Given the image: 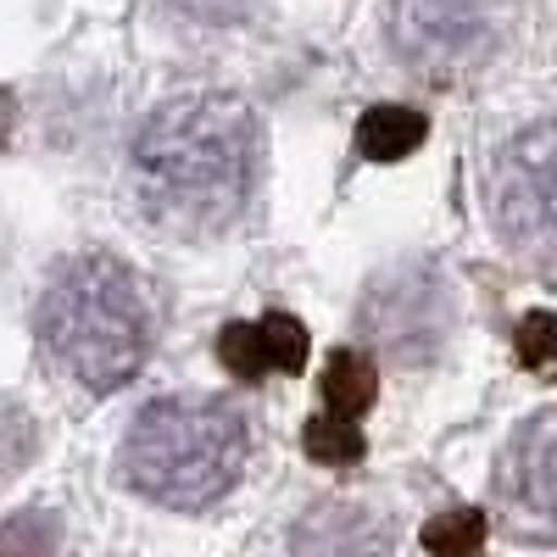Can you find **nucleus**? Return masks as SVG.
I'll use <instances>...</instances> for the list:
<instances>
[{"label": "nucleus", "mask_w": 557, "mask_h": 557, "mask_svg": "<svg viewBox=\"0 0 557 557\" xmlns=\"http://www.w3.org/2000/svg\"><path fill=\"white\" fill-rule=\"evenodd\" d=\"M134 178L162 223L190 235L223 228L246 207L257 178L251 107L223 89H196L157 107L134 139Z\"/></svg>", "instance_id": "obj_1"}, {"label": "nucleus", "mask_w": 557, "mask_h": 557, "mask_svg": "<svg viewBox=\"0 0 557 557\" xmlns=\"http://www.w3.org/2000/svg\"><path fill=\"white\" fill-rule=\"evenodd\" d=\"M51 357L89 391H117L139 374L151 346V307L117 257H73L39 301Z\"/></svg>", "instance_id": "obj_2"}, {"label": "nucleus", "mask_w": 557, "mask_h": 557, "mask_svg": "<svg viewBox=\"0 0 557 557\" xmlns=\"http://www.w3.org/2000/svg\"><path fill=\"white\" fill-rule=\"evenodd\" d=\"M246 469V418L212 396H162L128 424L123 480L178 513L212 507Z\"/></svg>", "instance_id": "obj_3"}, {"label": "nucleus", "mask_w": 557, "mask_h": 557, "mask_svg": "<svg viewBox=\"0 0 557 557\" xmlns=\"http://www.w3.org/2000/svg\"><path fill=\"white\" fill-rule=\"evenodd\" d=\"M491 207L507 246L535 262H557V123H530L502 146Z\"/></svg>", "instance_id": "obj_4"}, {"label": "nucleus", "mask_w": 557, "mask_h": 557, "mask_svg": "<svg viewBox=\"0 0 557 557\" xmlns=\"http://www.w3.org/2000/svg\"><path fill=\"white\" fill-rule=\"evenodd\" d=\"M391 45L407 67H418L430 84H451L474 73L491 45L496 23L474 0H396L391 7Z\"/></svg>", "instance_id": "obj_5"}, {"label": "nucleus", "mask_w": 557, "mask_h": 557, "mask_svg": "<svg viewBox=\"0 0 557 557\" xmlns=\"http://www.w3.org/2000/svg\"><path fill=\"white\" fill-rule=\"evenodd\" d=\"M362 323L385 341V351H396L401 362H424L441 351L446 330H451V301L446 285L430 268H396L385 273L362 301Z\"/></svg>", "instance_id": "obj_6"}, {"label": "nucleus", "mask_w": 557, "mask_h": 557, "mask_svg": "<svg viewBox=\"0 0 557 557\" xmlns=\"http://www.w3.org/2000/svg\"><path fill=\"white\" fill-rule=\"evenodd\" d=\"M502 480H507V496H513V513L524 519V530L557 541V412L530 418L513 435Z\"/></svg>", "instance_id": "obj_7"}, {"label": "nucleus", "mask_w": 557, "mask_h": 557, "mask_svg": "<svg viewBox=\"0 0 557 557\" xmlns=\"http://www.w3.org/2000/svg\"><path fill=\"white\" fill-rule=\"evenodd\" d=\"M290 557H391V524L362 502H318L290 535Z\"/></svg>", "instance_id": "obj_8"}, {"label": "nucleus", "mask_w": 557, "mask_h": 557, "mask_svg": "<svg viewBox=\"0 0 557 557\" xmlns=\"http://www.w3.org/2000/svg\"><path fill=\"white\" fill-rule=\"evenodd\" d=\"M374 396H380L374 357L357 351V346L330 351V362H323V407H330L335 418H351V424H357V418L374 407Z\"/></svg>", "instance_id": "obj_9"}, {"label": "nucleus", "mask_w": 557, "mask_h": 557, "mask_svg": "<svg viewBox=\"0 0 557 557\" xmlns=\"http://www.w3.org/2000/svg\"><path fill=\"white\" fill-rule=\"evenodd\" d=\"M424 134H430V123L412 107H368L357 117V151L368 162H401L424 146Z\"/></svg>", "instance_id": "obj_10"}, {"label": "nucleus", "mask_w": 557, "mask_h": 557, "mask_svg": "<svg viewBox=\"0 0 557 557\" xmlns=\"http://www.w3.org/2000/svg\"><path fill=\"white\" fill-rule=\"evenodd\" d=\"M430 557H480L485 552V513L480 507H451V513H435L424 530H418Z\"/></svg>", "instance_id": "obj_11"}, {"label": "nucleus", "mask_w": 557, "mask_h": 557, "mask_svg": "<svg viewBox=\"0 0 557 557\" xmlns=\"http://www.w3.org/2000/svg\"><path fill=\"white\" fill-rule=\"evenodd\" d=\"M301 446H307L312 462H323V469H351V462H362V451H368L362 435H357V424H351V418H335V412L312 418Z\"/></svg>", "instance_id": "obj_12"}, {"label": "nucleus", "mask_w": 557, "mask_h": 557, "mask_svg": "<svg viewBox=\"0 0 557 557\" xmlns=\"http://www.w3.org/2000/svg\"><path fill=\"white\" fill-rule=\"evenodd\" d=\"M218 357L235 380H262L273 374V357H268V335H262V318L257 323H228L218 335Z\"/></svg>", "instance_id": "obj_13"}, {"label": "nucleus", "mask_w": 557, "mask_h": 557, "mask_svg": "<svg viewBox=\"0 0 557 557\" xmlns=\"http://www.w3.org/2000/svg\"><path fill=\"white\" fill-rule=\"evenodd\" d=\"M62 541V519L57 513H17L0 530V557H51Z\"/></svg>", "instance_id": "obj_14"}, {"label": "nucleus", "mask_w": 557, "mask_h": 557, "mask_svg": "<svg viewBox=\"0 0 557 557\" xmlns=\"http://www.w3.org/2000/svg\"><path fill=\"white\" fill-rule=\"evenodd\" d=\"M262 335H268V357H273V368L278 374H301L307 368V330H301V318H290V312H268L262 318Z\"/></svg>", "instance_id": "obj_15"}, {"label": "nucleus", "mask_w": 557, "mask_h": 557, "mask_svg": "<svg viewBox=\"0 0 557 557\" xmlns=\"http://www.w3.org/2000/svg\"><path fill=\"white\" fill-rule=\"evenodd\" d=\"M34 424H28V412L17 407H0V480H12L17 469H28V457H34Z\"/></svg>", "instance_id": "obj_16"}, {"label": "nucleus", "mask_w": 557, "mask_h": 557, "mask_svg": "<svg viewBox=\"0 0 557 557\" xmlns=\"http://www.w3.org/2000/svg\"><path fill=\"white\" fill-rule=\"evenodd\" d=\"M513 346H519L524 368H557V312H530L519 323Z\"/></svg>", "instance_id": "obj_17"}, {"label": "nucleus", "mask_w": 557, "mask_h": 557, "mask_svg": "<svg viewBox=\"0 0 557 557\" xmlns=\"http://www.w3.org/2000/svg\"><path fill=\"white\" fill-rule=\"evenodd\" d=\"M12 123H17V101H12V89H0V146L12 139Z\"/></svg>", "instance_id": "obj_18"}]
</instances>
